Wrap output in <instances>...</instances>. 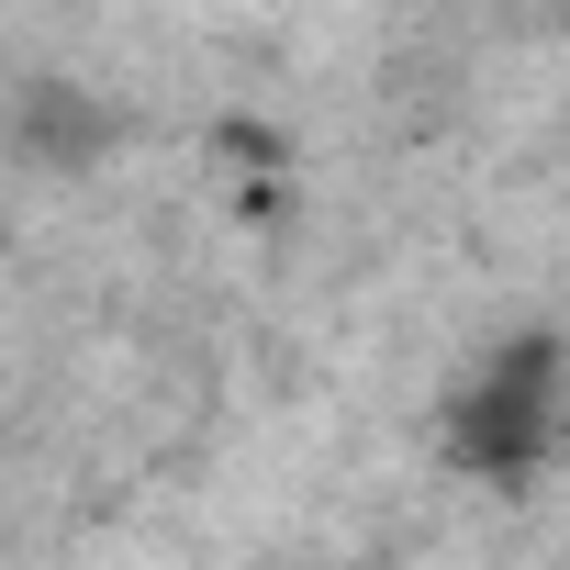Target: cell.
I'll use <instances>...</instances> for the list:
<instances>
[{
	"label": "cell",
	"instance_id": "1",
	"mask_svg": "<svg viewBox=\"0 0 570 570\" xmlns=\"http://www.w3.org/2000/svg\"><path fill=\"white\" fill-rule=\"evenodd\" d=\"M548 425H559V358H548V336L481 358V381L459 392V459H481V470H525L548 448Z\"/></svg>",
	"mask_w": 570,
	"mask_h": 570
}]
</instances>
